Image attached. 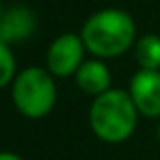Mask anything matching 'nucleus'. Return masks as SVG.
I'll return each instance as SVG.
<instances>
[{
    "label": "nucleus",
    "instance_id": "nucleus-1",
    "mask_svg": "<svg viewBox=\"0 0 160 160\" xmlns=\"http://www.w3.org/2000/svg\"><path fill=\"white\" fill-rule=\"evenodd\" d=\"M79 35L91 57L106 61L132 51L138 41V28L130 12L122 8H102L85 18Z\"/></svg>",
    "mask_w": 160,
    "mask_h": 160
},
{
    "label": "nucleus",
    "instance_id": "nucleus-2",
    "mask_svg": "<svg viewBox=\"0 0 160 160\" xmlns=\"http://www.w3.org/2000/svg\"><path fill=\"white\" fill-rule=\"evenodd\" d=\"M138 113L128 89L112 87L106 93L93 98L89 106V128L106 144H122L136 132Z\"/></svg>",
    "mask_w": 160,
    "mask_h": 160
},
{
    "label": "nucleus",
    "instance_id": "nucleus-3",
    "mask_svg": "<svg viewBox=\"0 0 160 160\" xmlns=\"http://www.w3.org/2000/svg\"><path fill=\"white\" fill-rule=\"evenodd\" d=\"M12 106L28 120H43L57 103V83L47 67H24L10 85Z\"/></svg>",
    "mask_w": 160,
    "mask_h": 160
},
{
    "label": "nucleus",
    "instance_id": "nucleus-4",
    "mask_svg": "<svg viewBox=\"0 0 160 160\" xmlns=\"http://www.w3.org/2000/svg\"><path fill=\"white\" fill-rule=\"evenodd\" d=\"M85 43L79 32H63L49 45L45 67L53 77H75L79 67L85 63Z\"/></svg>",
    "mask_w": 160,
    "mask_h": 160
},
{
    "label": "nucleus",
    "instance_id": "nucleus-5",
    "mask_svg": "<svg viewBox=\"0 0 160 160\" xmlns=\"http://www.w3.org/2000/svg\"><path fill=\"white\" fill-rule=\"evenodd\" d=\"M128 93L140 118L148 120L160 118V71L138 69L130 79Z\"/></svg>",
    "mask_w": 160,
    "mask_h": 160
},
{
    "label": "nucleus",
    "instance_id": "nucleus-6",
    "mask_svg": "<svg viewBox=\"0 0 160 160\" xmlns=\"http://www.w3.org/2000/svg\"><path fill=\"white\" fill-rule=\"evenodd\" d=\"M37 28V16L28 6H10L4 8L2 18H0V41L6 45H16L24 43L31 39V35Z\"/></svg>",
    "mask_w": 160,
    "mask_h": 160
},
{
    "label": "nucleus",
    "instance_id": "nucleus-7",
    "mask_svg": "<svg viewBox=\"0 0 160 160\" xmlns=\"http://www.w3.org/2000/svg\"><path fill=\"white\" fill-rule=\"evenodd\" d=\"M75 85L83 93L91 95V98H98V95L112 89V71L106 65V61L89 59L75 73Z\"/></svg>",
    "mask_w": 160,
    "mask_h": 160
},
{
    "label": "nucleus",
    "instance_id": "nucleus-8",
    "mask_svg": "<svg viewBox=\"0 0 160 160\" xmlns=\"http://www.w3.org/2000/svg\"><path fill=\"white\" fill-rule=\"evenodd\" d=\"M134 57L140 69L160 71V37L154 32L138 37L134 45Z\"/></svg>",
    "mask_w": 160,
    "mask_h": 160
},
{
    "label": "nucleus",
    "instance_id": "nucleus-9",
    "mask_svg": "<svg viewBox=\"0 0 160 160\" xmlns=\"http://www.w3.org/2000/svg\"><path fill=\"white\" fill-rule=\"evenodd\" d=\"M16 73L18 69H16V57L12 53V47L0 41V89L10 87Z\"/></svg>",
    "mask_w": 160,
    "mask_h": 160
},
{
    "label": "nucleus",
    "instance_id": "nucleus-10",
    "mask_svg": "<svg viewBox=\"0 0 160 160\" xmlns=\"http://www.w3.org/2000/svg\"><path fill=\"white\" fill-rule=\"evenodd\" d=\"M0 160H24V158L18 156L16 152H10V150H2L0 152Z\"/></svg>",
    "mask_w": 160,
    "mask_h": 160
},
{
    "label": "nucleus",
    "instance_id": "nucleus-11",
    "mask_svg": "<svg viewBox=\"0 0 160 160\" xmlns=\"http://www.w3.org/2000/svg\"><path fill=\"white\" fill-rule=\"evenodd\" d=\"M2 12H4V8H2V0H0V18H2Z\"/></svg>",
    "mask_w": 160,
    "mask_h": 160
},
{
    "label": "nucleus",
    "instance_id": "nucleus-12",
    "mask_svg": "<svg viewBox=\"0 0 160 160\" xmlns=\"http://www.w3.org/2000/svg\"><path fill=\"white\" fill-rule=\"evenodd\" d=\"M158 138H160V126H158Z\"/></svg>",
    "mask_w": 160,
    "mask_h": 160
}]
</instances>
